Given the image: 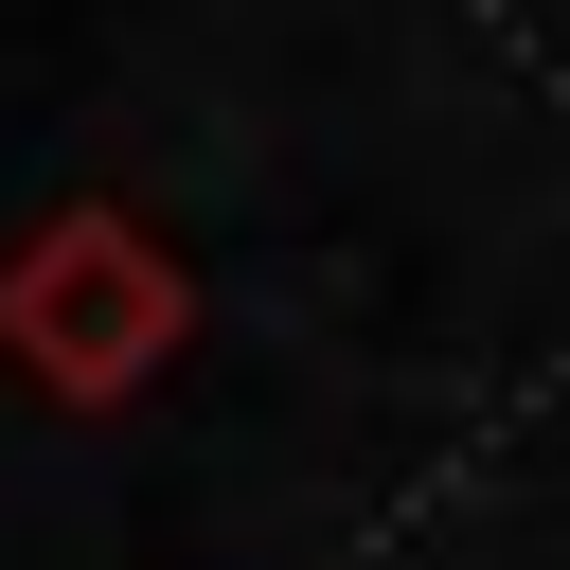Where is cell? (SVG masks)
I'll return each instance as SVG.
<instances>
[{
    "label": "cell",
    "mask_w": 570,
    "mask_h": 570,
    "mask_svg": "<svg viewBox=\"0 0 570 570\" xmlns=\"http://www.w3.org/2000/svg\"><path fill=\"white\" fill-rule=\"evenodd\" d=\"M178 338H196V267H178L160 214H125V196H53V214L0 249V374H18V392H53V410H125V392L178 374Z\"/></svg>",
    "instance_id": "obj_1"
}]
</instances>
